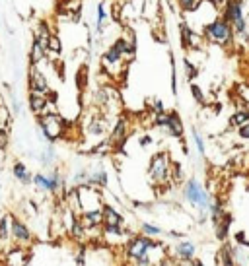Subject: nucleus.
Returning <instances> with one entry per match:
<instances>
[{
  "label": "nucleus",
  "instance_id": "26",
  "mask_svg": "<svg viewBox=\"0 0 249 266\" xmlns=\"http://www.w3.org/2000/svg\"><path fill=\"white\" fill-rule=\"evenodd\" d=\"M103 224H124L123 214L109 204H103Z\"/></svg>",
  "mask_w": 249,
  "mask_h": 266
},
{
  "label": "nucleus",
  "instance_id": "31",
  "mask_svg": "<svg viewBox=\"0 0 249 266\" xmlns=\"http://www.w3.org/2000/svg\"><path fill=\"white\" fill-rule=\"evenodd\" d=\"M140 233L142 235H148V237H160V235H164V230L160 228V226H156V224H150V222H144V224H140Z\"/></svg>",
  "mask_w": 249,
  "mask_h": 266
},
{
  "label": "nucleus",
  "instance_id": "1",
  "mask_svg": "<svg viewBox=\"0 0 249 266\" xmlns=\"http://www.w3.org/2000/svg\"><path fill=\"white\" fill-rule=\"evenodd\" d=\"M171 156L169 152L162 150V152H156L154 156L150 158V164H148V177H150V183L154 187H164L166 183L171 181Z\"/></svg>",
  "mask_w": 249,
  "mask_h": 266
},
{
  "label": "nucleus",
  "instance_id": "36",
  "mask_svg": "<svg viewBox=\"0 0 249 266\" xmlns=\"http://www.w3.org/2000/svg\"><path fill=\"white\" fill-rule=\"evenodd\" d=\"M10 123H12V109L0 103V127H6V125L10 127Z\"/></svg>",
  "mask_w": 249,
  "mask_h": 266
},
{
  "label": "nucleus",
  "instance_id": "19",
  "mask_svg": "<svg viewBox=\"0 0 249 266\" xmlns=\"http://www.w3.org/2000/svg\"><path fill=\"white\" fill-rule=\"evenodd\" d=\"M28 59H30V65H33V66H39V65L47 59V49H45V47L39 43V39H35V37H33V41H31Z\"/></svg>",
  "mask_w": 249,
  "mask_h": 266
},
{
  "label": "nucleus",
  "instance_id": "52",
  "mask_svg": "<svg viewBox=\"0 0 249 266\" xmlns=\"http://www.w3.org/2000/svg\"><path fill=\"white\" fill-rule=\"evenodd\" d=\"M191 266H205V265H203V261H199V259H193V261H191Z\"/></svg>",
  "mask_w": 249,
  "mask_h": 266
},
{
  "label": "nucleus",
  "instance_id": "51",
  "mask_svg": "<svg viewBox=\"0 0 249 266\" xmlns=\"http://www.w3.org/2000/svg\"><path fill=\"white\" fill-rule=\"evenodd\" d=\"M169 237H175V239H183V237H185V233L175 232V230H173V232H169Z\"/></svg>",
  "mask_w": 249,
  "mask_h": 266
},
{
  "label": "nucleus",
  "instance_id": "44",
  "mask_svg": "<svg viewBox=\"0 0 249 266\" xmlns=\"http://www.w3.org/2000/svg\"><path fill=\"white\" fill-rule=\"evenodd\" d=\"M152 111H154V115L166 113V105H164V101H162V100H154V103H152Z\"/></svg>",
  "mask_w": 249,
  "mask_h": 266
},
{
  "label": "nucleus",
  "instance_id": "48",
  "mask_svg": "<svg viewBox=\"0 0 249 266\" xmlns=\"http://www.w3.org/2000/svg\"><path fill=\"white\" fill-rule=\"evenodd\" d=\"M10 103H12V105H10V107H12V111H14V113H20V101H18L16 96H12V98H10Z\"/></svg>",
  "mask_w": 249,
  "mask_h": 266
},
{
  "label": "nucleus",
  "instance_id": "9",
  "mask_svg": "<svg viewBox=\"0 0 249 266\" xmlns=\"http://www.w3.org/2000/svg\"><path fill=\"white\" fill-rule=\"evenodd\" d=\"M28 90L33 92V94H41V96H47V94L51 92L49 80H47V76L43 74V70L39 66L30 65V72H28Z\"/></svg>",
  "mask_w": 249,
  "mask_h": 266
},
{
  "label": "nucleus",
  "instance_id": "42",
  "mask_svg": "<svg viewBox=\"0 0 249 266\" xmlns=\"http://www.w3.org/2000/svg\"><path fill=\"white\" fill-rule=\"evenodd\" d=\"M74 263L76 266H86V247L80 243V247H78V253H76V257H74Z\"/></svg>",
  "mask_w": 249,
  "mask_h": 266
},
{
  "label": "nucleus",
  "instance_id": "34",
  "mask_svg": "<svg viewBox=\"0 0 249 266\" xmlns=\"http://www.w3.org/2000/svg\"><path fill=\"white\" fill-rule=\"evenodd\" d=\"M193 142H195V146H197V152H199V156H207V144H205V138H203V134L199 133L197 129H193Z\"/></svg>",
  "mask_w": 249,
  "mask_h": 266
},
{
  "label": "nucleus",
  "instance_id": "22",
  "mask_svg": "<svg viewBox=\"0 0 249 266\" xmlns=\"http://www.w3.org/2000/svg\"><path fill=\"white\" fill-rule=\"evenodd\" d=\"M86 133H88V136H92V138H105V133H107L105 119L93 117L92 121L88 123V127H86Z\"/></svg>",
  "mask_w": 249,
  "mask_h": 266
},
{
  "label": "nucleus",
  "instance_id": "46",
  "mask_svg": "<svg viewBox=\"0 0 249 266\" xmlns=\"http://www.w3.org/2000/svg\"><path fill=\"white\" fill-rule=\"evenodd\" d=\"M234 241H236V245H244L246 241H248V237H246V232H238L234 235Z\"/></svg>",
  "mask_w": 249,
  "mask_h": 266
},
{
  "label": "nucleus",
  "instance_id": "25",
  "mask_svg": "<svg viewBox=\"0 0 249 266\" xmlns=\"http://www.w3.org/2000/svg\"><path fill=\"white\" fill-rule=\"evenodd\" d=\"M12 216L14 214L0 216V243H8L12 239Z\"/></svg>",
  "mask_w": 249,
  "mask_h": 266
},
{
  "label": "nucleus",
  "instance_id": "4",
  "mask_svg": "<svg viewBox=\"0 0 249 266\" xmlns=\"http://www.w3.org/2000/svg\"><path fill=\"white\" fill-rule=\"evenodd\" d=\"M185 202H189L193 208H197L201 214H208V206L212 202V197L208 195V191L201 185V181L197 179H189L185 185H183V191H181Z\"/></svg>",
  "mask_w": 249,
  "mask_h": 266
},
{
  "label": "nucleus",
  "instance_id": "24",
  "mask_svg": "<svg viewBox=\"0 0 249 266\" xmlns=\"http://www.w3.org/2000/svg\"><path fill=\"white\" fill-rule=\"evenodd\" d=\"M107 18H109V14H107V10H105V4L99 2V4L95 6V33L97 35H101L105 32V28H107Z\"/></svg>",
  "mask_w": 249,
  "mask_h": 266
},
{
  "label": "nucleus",
  "instance_id": "33",
  "mask_svg": "<svg viewBox=\"0 0 249 266\" xmlns=\"http://www.w3.org/2000/svg\"><path fill=\"white\" fill-rule=\"evenodd\" d=\"M62 53V43L59 39V35H51L49 39V45H47V55H61Z\"/></svg>",
  "mask_w": 249,
  "mask_h": 266
},
{
  "label": "nucleus",
  "instance_id": "23",
  "mask_svg": "<svg viewBox=\"0 0 249 266\" xmlns=\"http://www.w3.org/2000/svg\"><path fill=\"white\" fill-rule=\"evenodd\" d=\"M228 212H226V206H224V202L220 199H212L210 202V206H208V216H210V222H212V226H216L218 222L226 216Z\"/></svg>",
  "mask_w": 249,
  "mask_h": 266
},
{
  "label": "nucleus",
  "instance_id": "35",
  "mask_svg": "<svg viewBox=\"0 0 249 266\" xmlns=\"http://www.w3.org/2000/svg\"><path fill=\"white\" fill-rule=\"evenodd\" d=\"M183 68H185V76H187V80H189V84L195 82V78L199 76V68L195 66L189 59H183Z\"/></svg>",
  "mask_w": 249,
  "mask_h": 266
},
{
  "label": "nucleus",
  "instance_id": "53",
  "mask_svg": "<svg viewBox=\"0 0 249 266\" xmlns=\"http://www.w3.org/2000/svg\"><path fill=\"white\" fill-rule=\"evenodd\" d=\"M246 109H248V111H249V103H246Z\"/></svg>",
  "mask_w": 249,
  "mask_h": 266
},
{
  "label": "nucleus",
  "instance_id": "5",
  "mask_svg": "<svg viewBox=\"0 0 249 266\" xmlns=\"http://www.w3.org/2000/svg\"><path fill=\"white\" fill-rule=\"evenodd\" d=\"M152 125H154L158 131H162L166 136L177 138V140H181V138H183V133H185L183 121H181V117H179L177 111H166V113L154 115Z\"/></svg>",
  "mask_w": 249,
  "mask_h": 266
},
{
  "label": "nucleus",
  "instance_id": "41",
  "mask_svg": "<svg viewBox=\"0 0 249 266\" xmlns=\"http://www.w3.org/2000/svg\"><path fill=\"white\" fill-rule=\"evenodd\" d=\"M10 144V131L6 127H0V152H4Z\"/></svg>",
  "mask_w": 249,
  "mask_h": 266
},
{
  "label": "nucleus",
  "instance_id": "13",
  "mask_svg": "<svg viewBox=\"0 0 249 266\" xmlns=\"http://www.w3.org/2000/svg\"><path fill=\"white\" fill-rule=\"evenodd\" d=\"M28 107H30V111L33 115H43V113H47L49 111V107H51V101L47 100V96H41V94H33L30 92L28 94Z\"/></svg>",
  "mask_w": 249,
  "mask_h": 266
},
{
  "label": "nucleus",
  "instance_id": "20",
  "mask_svg": "<svg viewBox=\"0 0 249 266\" xmlns=\"http://www.w3.org/2000/svg\"><path fill=\"white\" fill-rule=\"evenodd\" d=\"M216 263L220 266H238L236 265V253H234V247L230 243H222L220 251H218Z\"/></svg>",
  "mask_w": 249,
  "mask_h": 266
},
{
  "label": "nucleus",
  "instance_id": "17",
  "mask_svg": "<svg viewBox=\"0 0 249 266\" xmlns=\"http://www.w3.org/2000/svg\"><path fill=\"white\" fill-rule=\"evenodd\" d=\"M232 224H234V216L228 212V214L218 222L216 226H212V230H214V237H216L220 243L228 241V235H230V228H232Z\"/></svg>",
  "mask_w": 249,
  "mask_h": 266
},
{
  "label": "nucleus",
  "instance_id": "28",
  "mask_svg": "<svg viewBox=\"0 0 249 266\" xmlns=\"http://www.w3.org/2000/svg\"><path fill=\"white\" fill-rule=\"evenodd\" d=\"M248 123H249V111L246 107L238 109V111L230 117V121H228V125H230L232 129H240V127H244V125H248Z\"/></svg>",
  "mask_w": 249,
  "mask_h": 266
},
{
  "label": "nucleus",
  "instance_id": "37",
  "mask_svg": "<svg viewBox=\"0 0 249 266\" xmlns=\"http://www.w3.org/2000/svg\"><path fill=\"white\" fill-rule=\"evenodd\" d=\"M39 160H41V166H45V167L51 166V164L55 162V148H53V144H49V146L45 148V152L41 154Z\"/></svg>",
  "mask_w": 249,
  "mask_h": 266
},
{
  "label": "nucleus",
  "instance_id": "21",
  "mask_svg": "<svg viewBox=\"0 0 249 266\" xmlns=\"http://www.w3.org/2000/svg\"><path fill=\"white\" fill-rule=\"evenodd\" d=\"M90 185L97 187V189H105L109 185V175L103 166H95L90 169Z\"/></svg>",
  "mask_w": 249,
  "mask_h": 266
},
{
  "label": "nucleus",
  "instance_id": "8",
  "mask_svg": "<svg viewBox=\"0 0 249 266\" xmlns=\"http://www.w3.org/2000/svg\"><path fill=\"white\" fill-rule=\"evenodd\" d=\"M126 138H128V119L124 115H119L113 129H111V133L107 136V140H109L113 150H123Z\"/></svg>",
  "mask_w": 249,
  "mask_h": 266
},
{
  "label": "nucleus",
  "instance_id": "43",
  "mask_svg": "<svg viewBox=\"0 0 249 266\" xmlns=\"http://www.w3.org/2000/svg\"><path fill=\"white\" fill-rule=\"evenodd\" d=\"M107 103H109V98H107V90H97V92H95V105L103 107V105H107Z\"/></svg>",
  "mask_w": 249,
  "mask_h": 266
},
{
  "label": "nucleus",
  "instance_id": "49",
  "mask_svg": "<svg viewBox=\"0 0 249 266\" xmlns=\"http://www.w3.org/2000/svg\"><path fill=\"white\" fill-rule=\"evenodd\" d=\"M207 2H210V4H212L216 10H220V8L224 6V2H226V0H207Z\"/></svg>",
  "mask_w": 249,
  "mask_h": 266
},
{
  "label": "nucleus",
  "instance_id": "29",
  "mask_svg": "<svg viewBox=\"0 0 249 266\" xmlns=\"http://www.w3.org/2000/svg\"><path fill=\"white\" fill-rule=\"evenodd\" d=\"M33 185L43 191V193H51V181H49V173H35L33 175Z\"/></svg>",
  "mask_w": 249,
  "mask_h": 266
},
{
  "label": "nucleus",
  "instance_id": "32",
  "mask_svg": "<svg viewBox=\"0 0 249 266\" xmlns=\"http://www.w3.org/2000/svg\"><path fill=\"white\" fill-rule=\"evenodd\" d=\"M189 90H191V96H193V100L197 101L199 105H205V103H207V96H205V92H203V88H201L199 84L191 82V84H189Z\"/></svg>",
  "mask_w": 249,
  "mask_h": 266
},
{
  "label": "nucleus",
  "instance_id": "6",
  "mask_svg": "<svg viewBox=\"0 0 249 266\" xmlns=\"http://www.w3.org/2000/svg\"><path fill=\"white\" fill-rule=\"evenodd\" d=\"M156 243H158V241H156L154 237H148V235H142V233L130 235V237L126 239V245H124V257H126L128 261H136L138 257L150 253L156 247Z\"/></svg>",
  "mask_w": 249,
  "mask_h": 266
},
{
  "label": "nucleus",
  "instance_id": "47",
  "mask_svg": "<svg viewBox=\"0 0 249 266\" xmlns=\"http://www.w3.org/2000/svg\"><path fill=\"white\" fill-rule=\"evenodd\" d=\"M138 144H140L142 148H146V146H150V144H152V136H150V134H144V136H140V140H138Z\"/></svg>",
  "mask_w": 249,
  "mask_h": 266
},
{
  "label": "nucleus",
  "instance_id": "55",
  "mask_svg": "<svg viewBox=\"0 0 249 266\" xmlns=\"http://www.w3.org/2000/svg\"><path fill=\"white\" fill-rule=\"evenodd\" d=\"M0 103H2V101H0Z\"/></svg>",
  "mask_w": 249,
  "mask_h": 266
},
{
  "label": "nucleus",
  "instance_id": "18",
  "mask_svg": "<svg viewBox=\"0 0 249 266\" xmlns=\"http://www.w3.org/2000/svg\"><path fill=\"white\" fill-rule=\"evenodd\" d=\"M12 175H14V179L20 181L22 185H33V175H35V173H31L24 162H14V166H12Z\"/></svg>",
  "mask_w": 249,
  "mask_h": 266
},
{
  "label": "nucleus",
  "instance_id": "39",
  "mask_svg": "<svg viewBox=\"0 0 249 266\" xmlns=\"http://www.w3.org/2000/svg\"><path fill=\"white\" fill-rule=\"evenodd\" d=\"M132 266H156V263H154V259H152V255L146 253V255L138 257L136 261H132Z\"/></svg>",
  "mask_w": 249,
  "mask_h": 266
},
{
  "label": "nucleus",
  "instance_id": "30",
  "mask_svg": "<svg viewBox=\"0 0 249 266\" xmlns=\"http://www.w3.org/2000/svg\"><path fill=\"white\" fill-rule=\"evenodd\" d=\"M177 2V8L183 12V14H193V12H197L199 8H201V4L205 2V0H175Z\"/></svg>",
  "mask_w": 249,
  "mask_h": 266
},
{
  "label": "nucleus",
  "instance_id": "45",
  "mask_svg": "<svg viewBox=\"0 0 249 266\" xmlns=\"http://www.w3.org/2000/svg\"><path fill=\"white\" fill-rule=\"evenodd\" d=\"M238 136H240L242 140H249V123L238 129Z\"/></svg>",
  "mask_w": 249,
  "mask_h": 266
},
{
  "label": "nucleus",
  "instance_id": "2",
  "mask_svg": "<svg viewBox=\"0 0 249 266\" xmlns=\"http://www.w3.org/2000/svg\"><path fill=\"white\" fill-rule=\"evenodd\" d=\"M203 35H205V39L208 43L222 45V47H232L234 45V39H236L232 24H228L222 16H218L212 22H208L205 26V30H203Z\"/></svg>",
  "mask_w": 249,
  "mask_h": 266
},
{
  "label": "nucleus",
  "instance_id": "10",
  "mask_svg": "<svg viewBox=\"0 0 249 266\" xmlns=\"http://www.w3.org/2000/svg\"><path fill=\"white\" fill-rule=\"evenodd\" d=\"M220 16L232 26L246 20V16H244V0H226L224 6L220 8Z\"/></svg>",
  "mask_w": 249,
  "mask_h": 266
},
{
  "label": "nucleus",
  "instance_id": "27",
  "mask_svg": "<svg viewBox=\"0 0 249 266\" xmlns=\"http://www.w3.org/2000/svg\"><path fill=\"white\" fill-rule=\"evenodd\" d=\"M51 28H49V24L45 22V20H41L39 24H37V28H35V39H39V43L47 49V45H49V39H51Z\"/></svg>",
  "mask_w": 249,
  "mask_h": 266
},
{
  "label": "nucleus",
  "instance_id": "50",
  "mask_svg": "<svg viewBox=\"0 0 249 266\" xmlns=\"http://www.w3.org/2000/svg\"><path fill=\"white\" fill-rule=\"evenodd\" d=\"M156 266H175V263H173V261H169V259L166 257L164 261H160V263H158Z\"/></svg>",
  "mask_w": 249,
  "mask_h": 266
},
{
  "label": "nucleus",
  "instance_id": "12",
  "mask_svg": "<svg viewBox=\"0 0 249 266\" xmlns=\"http://www.w3.org/2000/svg\"><path fill=\"white\" fill-rule=\"evenodd\" d=\"M80 218H82V222H84V226H86L88 232H97L103 226V208L80 212Z\"/></svg>",
  "mask_w": 249,
  "mask_h": 266
},
{
  "label": "nucleus",
  "instance_id": "54",
  "mask_svg": "<svg viewBox=\"0 0 249 266\" xmlns=\"http://www.w3.org/2000/svg\"><path fill=\"white\" fill-rule=\"evenodd\" d=\"M248 22H249V16H248Z\"/></svg>",
  "mask_w": 249,
  "mask_h": 266
},
{
  "label": "nucleus",
  "instance_id": "38",
  "mask_svg": "<svg viewBox=\"0 0 249 266\" xmlns=\"http://www.w3.org/2000/svg\"><path fill=\"white\" fill-rule=\"evenodd\" d=\"M169 66H171V94L177 96V66H175L173 55L169 57Z\"/></svg>",
  "mask_w": 249,
  "mask_h": 266
},
{
  "label": "nucleus",
  "instance_id": "11",
  "mask_svg": "<svg viewBox=\"0 0 249 266\" xmlns=\"http://www.w3.org/2000/svg\"><path fill=\"white\" fill-rule=\"evenodd\" d=\"M12 239H14V243H18L22 247L31 245V241H33V233H31L30 226L16 216H12Z\"/></svg>",
  "mask_w": 249,
  "mask_h": 266
},
{
  "label": "nucleus",
  "instance_id": "16",
  "mask_svg": "<svg viewBox=\"0 0 249 266\" xmlns=\"http://www.w3.org/2000/svg\"><path fill=\"white\" fill-rule=\"evenodd\" d=\"M31 255L28 251L22 249V245H18L16 249H12L6 257V266H26L30 263Z\"/></svg>",
  "mask_w": 249,
  "mask_h": 266
},
{
  "label": "nucleus",
  "instance_id": "15",
  "mask_svg": "<svg viewBox=\"0 0 249 266\" xmlns=\"http://www.w3.org/2000/svg\"><path fill=\"white\" fill-rule=\"evenodd\" d=\"M177 28H179L181 47L187 49V51H189V49H195V47H197V43H195V41H197V33H195V30H193L187 22H179V26H177Z\"/></svg>",
  "mask_w": 249,
  "mask_h": 266
},
{
  "label": "nucleus",
  "instance_id": "7",
  "mask_svg": "<svg viewBox=\"0 0 249 266\" xmlns=\"http://www.w3.org/2000/svg\"><path fill=\"white\" fill-rule=\"evenodd\" d=\"M64 228H66L68 235H70L74 241H78V243H84V241L88 239V230H86V226H84V222H82L78 210L72 208V206H68V208L64 210Z\"/></svg>",
  "mask_w": 249,
  "mask_h": 266
},
{
  "label": "nucleus",
  "instance_id": "14",
  "mask_svg": "<svg viewBox=\"0 0 249 266\" xmlns=\"http://www.w3.org/2000/svg\"><path fill=\"white\" fill-rule=\"evenodd\" d=\"M197 255V245L189 239H183L175 245V259L179 263H187V261H193Z\"/></svg>",
  "mask_w": 249,
  "mask_h": 266
},
{
  "label": "nucleus",
  "instance_id": "3",
  "mask_svg": "<svg viewBox=\"0 0 249 266\" xmlns=\"http://www.w3.org/2000/svg\"><path fill=\"white\" fill-rule=\"evenodd\" d=\"M37 127H39L43 138L49 144H55L64 136V131L68 129V123L62 117H59L55 111H47V113L37 117Z\"/></svg>",
  "mask_w": 249,
  "mask_h": 266
},
{
  "label": "nucleus",
  "instance_id": "40",
  "mask_svg": "<svg viewBox=\"0 0 249 266\" xmlns=\"http://www.w3.org/2000/svg\"><path fill=\"white\" fill-rule=\"evenodd\" d=\"M171 181L173 183H181L183 181V169H181V164H175L171 166Z\"/></svg>",
  "mask_w": 249,
  "mask_h": 266
}]
</instances>
